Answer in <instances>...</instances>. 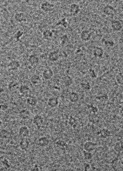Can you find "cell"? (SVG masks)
Returning <instances> with one entry per match:
<instances>
[{
    "mask_svg": "<svg viewBox=\"0 0 123 171\" xmlns=\"http://www.w3.org/2000/svg\"><path fill=\"white\" fill-rule=\"evenodd\" d=\"M117 80L118 81L119 83L123 84V75H119L118 77H117Z\"/></svg>",
    "mask_w": 123,
    "mask_h": 171,
    "instance_id": "cell-1",
    "label": "cell"
}]
</instances>
